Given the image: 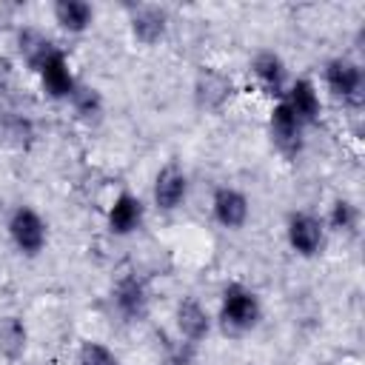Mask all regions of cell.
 Segmentation results:
<instances>
[{
  "label": "cell",
  "instance_id": "1",
  "mask_svg": "<svg viewBox=\"0 0 365 365\" xmlns=\"http://www.w3.org/2000/svg\"><path fill=\"white\" fill-rule=\"evenodd\" d=\"M262 319V299L254 288L242 285V282H228L220 294V305H217V322L225 334L231 336H242L248 331H254Z\"/></svg>",
  "mask_w": 365,
  "mask_h": 365
},
{
  "label": "cell",
  "instance_id": "2",
  "mask_svg": "<svg viewBox=\"0 0 365 365\" xmlns=\"http://www.w3.org/2000/svg\"><path fill=\"white\" fill-rule=\"evenodd\" d=\"M322 83L328 88V94L342 103L345 108H362L365 103V71L362 66L348 57V54H336L322 66Z\"/></svg>",
  "mask_w": 365,
  "mask_h": 365
},
{
  "label": "cell",
  "instance_id": "3",
  "mask_svg": "<svg viewBox=\"0 0 365 365\" xmlns=\"http://www.w3.org/2000/svg\"><path fill=\"white\" fill-rule=\"evenodd\" d=\"M6 234L20 257H40L48 245V222L34 205H14L6 220Z\"/></svg>",
  "mask_w": 365,
  "mask_h": 365
},
{
  "label": "cell",
  "instance_id": "4",
  "mask_svg": "<svg viewBox=\"0 0 365 365\" xmlns=\"http://www.w3.org/2000/svg\"><path fill=\"white\" fill-rule=\"evenodd\" d=\"M237 94V83L217 66H200L191 83V100L205 114H220Z\"/></svg>",
  "mask_w": 365,
  "mask_h": 365
},
{
  "label": "cell",
  "instance_id": "5",
  "mask_svg": "<svg viewBox=\"0 0 365 365\" xmlns=\"http://www.w3.org/2000/svg\"><path fill=\"white\" fill-rule=\"evenodd\" d=\"M285 242L297 257L314 259L325 251L328 228H325L322 217L314 211H291L285 220Z\"/></svg>",
  "mask_w": 365,
  "mask_h": 365
},
{
  "label": "cell",
  "instance_id": "6",
  "mask_svg": "<svg viewBox=\"0 0 365 365\" xmlns=\"http://www.w3.org/2000/svg\"><path fill=\"white\" fill-rule=\"evenodd\" d=\"M268 137H271V145L285 160H297L305 148V125L294 117V111L282 100H277L268 111Z\"/></svg>",
  "mask_w": 365,
  "mask_h": 365
},
{
  "label": "cell",
  "instance_id": "7",
  "mask_svg": "<svg viewBox=\"0 0 365 365\" xmlns=\"http://www.w3.org/2000/svg\"><path fill=\"white\" fill-rule=\"evenodd\" d=\"M188 191H191V182H188L185 168H182L180 163H165V165L154 174V182H151V202H154L157 211L174 214L177 208L185 205Z\"/></svg>",
  "mask_w": 365,
  "mask_h": 365
},
{
  "label": "cell",
  "instance_id": "8",
  "mask_svg": "<svg viewBox=\"0 0 365 365\" xmlns=\"http://www.w3.org/2000/svg\"><path fill=\"white\" fill-rule=\"evenodd\" d=\"M211 217L225 231H242L251 220V200L234 185H217L211 194Z\"/></svg>",
  "mask_w": 365,
  "mask_h": 365
},
{
  "label": "cell",
  "instance_id": "9",
  "mask_svg": "<svg viewBox=\"0 0 365 365\" xmlns=\"http://www.w3.org/2000/svg\"><path fill=\"white\" fill-rule=\"evenodd\" d=\"M111 308L125 322H143L151 308V294L137 274H123L111 285Z\"/></svg>",
  "mask_w": 365,
  "mask_h": 365
},
{
  "label": "cell",
  "instance_id": "10",
  "mask_svg": "<svg viewBox=\"0 0 365 365\" xmlns=\"http://www.w3.org/2000/svg\"><path fill=\"white\" fill-rule=\"evenodd\" d=\"M248 71H251V77H254V83L259 86L262 94H268V97H274V100H282V97H285V88H288L291 77H288L285 60H282L274 48H259V51L251 57Z\"/></svg>",
  "mask_w": 365,
  "mask_h": 365
},
{
  "label": "cell",
  "instance_id": "11",
  "mask_svg": "<svg viewBox=\"0 0 365 365\" xmlns=\"http://www.w3.org/2000/svg\"><path fill=\"white\" fill-rule=\"evenodd\" d=\"M174 328H177V336L182 342L197 348L211 336L214 317L208 314V308L197 297H182L174 308Z\"/></svg>",
  "mask_w": 365,
  "mask_h": 365
},
{
  "label": "cell",
  "instance_id": "12",
  "mask_svg": "<svg viewBox=\"0 0 365 365\" xmlns=\"http://www.w3.org/2000/svg\"><path fill=\"white\" fill-rule=\"evenodd\" d=\"M128 31L140 46H157L168 34V11L157 3H131Z\"/></svg>",
  "mask_w": 365,
  "mask_h": 365
},
{
  "label": "cell",
  "instance_id": "13",
  "mask_svg": "<svg viewBox=\"0 0 365 365\" xmlns=\"http://www.w3.org/2000/svg\"><path fill=\"white\" fill-rule=\"evenodd\" d=\"M37 80H40V88L48 100H57V103H68L71 91L77 88V77L71 71V63L66 57L63 48H57L40 68H37Z\"/></svg>",
  "mask_w": 365,
  "mask_h": 365
},
{
  "label": "cell",
  "instance_id": "14",
  "mask_svg": "<svg viewBox=\"0 0 365 365\" xmlns=\"http://www.w3.org/2000/svg\"><path fill=\"white\" fill-rule=\"evenodd\" d=\"M145 222V202L134 191H120L106 208V228L114 237H131Z\"/></svg>",
  "mask_w": 365,
  "mask_h": 365
},
{
  "label": "cell",
  "instance_id": "15",
  "mask_svg": "<svg viewBox=\"0 0 365 365\" xmlns=\"http://www.w3.org/2000/svg\"><path fill=\"white\" fill-rule=\"evenodd\" d=\"M282 103L294 111V117L308 128V125H317L319 117H322V97H319V88L311 77H294L285 88V97Z\"/></svg>",
  "mask_w": 365,
  "mask_h": 365
},
{
  "label": "cell",
  "instance_id": "16",
  "mask_svg": "<svg viewBox=\"0 0 365 365\" xmlns=\"http://www.w3.org/2000/svg\"><path fill=\"white\" fill-rule=\"evenodd\" d=\"M14 48H17V57L23 60V66L31 71V74H37V68L60 48L43 29H37V26H23V29H17V34H14Z\"/></svg>",
  "mask_w": 365,
  "mask_h": 365
},
{
  "label": "cell",
  "instance_id": "17",
  "mask_svg": "<svg viewBox=\"0 0 365 365\" xmlns=\"http://www.w3.org/2000/svg\"><path fill=\"white\" fill-rule=\"evenodd\" d=\"M94 6L88 0H54L51 3V20L60 31L71 34V37H80L86 34L91 26H94Z\"/></svg>",
  "mask_w": 365,
  "mask_h": 365
},
{
  "label": "cell",
  "instance_id": "18",
  "mask_svg": "<svg viewBox=\"0 0 365 365\" xmlns=\"http://www.w3.org/2000/svg\"><path fill=\"white\" fill-rule=\"evenodd\" d=\"M68 106L74 111V117L86 125H97L106 114V97L97 86H88V83H77V88L71 91L68 97Z\"/></svg>",
  "mask_w": 365,
  "mask_h": 365
},
{
  "label": "cell",
  "instance_id": "19",
  "mask_svg": "<svg viewBox=\"0 0 365 365\" xmlns=\"http://www.w3.org/2000/svg\"><path fill=\"white\" fill-rule=\"evenodd\" d=\"M0 137L9 148L14 151H29L37 140V128H34V120L20 114V111H6L0 117Z\"/></svg>",
  "mask_w": 365,
  "mask_h": 365
},
{
  "label": "cell",
  "instance_id": "20",
  "mask_svg": "<svg viewBox=\"0 0 365 365\" xmlns=\"http://www.w3.org/2000/svg\"><path fill=\"white\" fill-rule=\"evenodd\" d=\"M328 234H342V237H354L359 231V222H362V211L354 200L348 197H336L331 200L328 205V214L322 217Z\"/></svg>",
  "mask_w": 365,
  "mask_h": 365
},
{
  "label": "cell",
  "instance_id": "21",
  "mask_svg": "<svg viewBox=\"0 0 365 365\" xmlns=\"http://www.w3.org/2000/svg\"><path fill=\"white\" fill-rule=\"evenodd\" d=\"M29 348V328L17 314H6L0 317V356L9 362L23 359Z\"/></svg>",
  "mask_w": 365,
  "mask_h": 365
},
{
  "label": "cell",
  "instance_id": "22",
  "mask_svg": "<svg viewBox=\"0 0 365 365\" xmlns=\"http://www.w3.org/2000/svg\"><path fill=\"white\" fill-rule=\"evenodd\" d=\"M74 362L77 365H120V356L114 354V348H108L100 339H83Z\"/></svg>",
  "mask_w": 365,
  "mask_h": 365
},
{
  "label": "cell",
  "instance_id": "23",
  "mask_svg": "<svg viewBox=\"0 0 365 365\" xmlns=\"http://www.w3.org/2000/svg\"><path fill=\"white\" fill-rule=\"evenodd\" d=\"M14 83V63L9 57H0V94H9Z\"/></svg>",
  "mask_w": 365,
  "mask_h": 365
}]
</instances>
